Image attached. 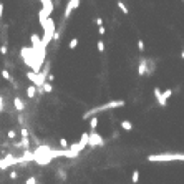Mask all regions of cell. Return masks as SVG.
I'll list each match as a JSON object with an SVG mask.
<instances>
[{"label":"cell","mask_w":184,"mask_h":184,"mask_svg":"<svg viewBox=\"0 0 184 184\" xmlns=\"http://www.w3.org/2000/svg\"><path fill=\"white\" fill-rule=\"evenodd\" d=\"M119 106H124V101L123 100H113V101H106V103H103V105L100 106H95V108H91V110H88L85 114H83V119H90V118H93L96 116L98 113L101 111H108V110H114V108H119Z\"/></svg>","instance_id":"cell-1"},{"label":"cell","mask_w":184,"mask_h":184,"mask_svg":"<svg viewBox=\"0 0 184 184\" xmlns=\"http://www.w3.org/2000/svg\"><path fill=\"white\" fill-rule=\"evenodd\" d=\"M149 163H168V161H184L182 153H161L148 156Z\"/></svg>","instance_id":"cell-2"},{"label":"cell","mask_w":184,"mask_h":184,"mask_svg":"<svg viewBox=\"0 0 184 184\" xmlns=\"http://www.w3.org/2000/svg\"><path fill=\"white\" fill-rule=\"evenodd\" d=\"M53 33H55V22H53V18H48L43 24V38H40V47L42 48L47 47L53 40Z\"/></svg>","instance_id":"cell-3"},{"label":"cell","mask_w":184,"mask_h":184,"mask_svg":"<svg viewBox=\"0 0 184 184\" xmlns=\"http://www.w3.org/2000/svg\"><path fill=\"white\" fill-rule=\"evenodd\" d=\"M42 5H43V8L40 10L38 17H40V25L43 27V24L50 18V13L53 12V2H51V0H43Z\"/></svg>","instance_id":"cell-4"},{"label":"cell","mask_w":184,"mask_h":184,"mask_svg":"<svg viewBox=\"0 0 184 184\" xmlns=\"http://www.w3.org/2000/svg\"><path fill=\"white\" fill-rule=\"evenodd\" d=\"M20 163H22L20 158H13L12 154H7L3 159H0V169H7L8 166H12V164H20Z\"/></svg>","instance_id":"cell-5"},{"label":"cell","mask_w":184,"mask_h":184,"mask_svg":"<svg viewBox=\"0 0 184 184\" xmlns=\"http://www.w3.org/2000/svg\"><path fill=\"white\" fill-rule=\"evenodd\" d=\"M105 145V141H103V138L96 133H90V139H88V146L90 148H96V146H103Z\"/></svg>","instance_id":"cell-6"},{"label":"cell","mask_w":184,"mask_h":184,"mask_svg":"<svg viewBox=\"0 0 184 184\" xmlns=\"http://www.w3.org/2000/svg\"><path fill=\"white\" fill-rule=\"evenodd\" d=\"M138 75H139V76L151 75L149 73V61H148V58H141L139 60V65H138Z\"/></svg>","instance_id":"cell-7"},{"label":"cell","mask_w":184,"mask_h":184,"mask_svg":"<svg viewBox=\"0 0 184 184\" xmlns=\"http://www.w3.org/2000/svg\"><path fill=\"white\" fill-rule=\"evenodd\" d=\"M88 139H90V133H86V131H85V133L81 134V138H80V141L76 143V149H78V151H83V149L88 146Z\"/></svg>","instance_id":"cell-8"},{"label":"cell","mask_w":184,"mask_h":184,"mask_svg":"<svg viewBox=\"0 0 184 184\" xmlns=\"http://www.w3.org/2000/svg\"><path fill=\"white\" fill-rule=\"evenodd\" d=\"M153 93H154V96H156V100H158V103H159L161 106H166V105H168V101L163 98V93H161V90L158 88V86L153 90Z\"/></svg>","instance_id":"cell-9"},{"label":"cell","mask_w":184,"mask_h":184,"mask_svg":"<svg viewBox=\"0 0 184 184\" xmlns=\"http://www.w3.org/2000/svg\"><path fill=\"white\" fill-rule=\"evenodd\" d=\"M96 126H98V118H96V116L90 118V133H95Z\"/></svg>","instance_id":"cell-10"},{"label":"cell","mask_w":184,"mask_h":184,"mask_svg":"<svg viewBox=\"0 0 184 184\" xmlns=\"http://www.w3.org/2000/svg\"><path fill=\"white\" fill-rule=\"evenodd\" d=\"M33 50H38L40 48V37L38 35H32V47Z\"/></svg>","instance_id":"cell-11"},{"label":"cell","mask_w":184,"mask_h":184,"mask_svg":"<svg viewBox=\"0 0 184 184\" xmlns=\"http://www.w3.org/2000/svg\"><path fill=\"white\" fill-rule=\"evenodd\" d=\"M13 105H15V108H17V110H18V111H24V110H25V105H24V101H22V100L18 98V96H17V98L13 100Z\"/></svg>","instance_id":"cell-12"},{"label":"cell","mask_w":184,"mask_h":184,"mask_svg":"<svg viewBox=\"0 0 184 184\" xmlns=\"http://www.w3.org/2000/svg\"><path fill=\"white\" fill-rule=\"evenodd\" d=\"M35 95H37V86H28V88H27V96H28V98H35Z\"/></svg>","instance_id":"cell-13"},{"label":"cell","mask_w":184,"mask_h":184,"mask_svg":"<svg viewBox=\"0 0 184 184\" xmlns=\"http://www.w3.org/2000/svg\"><path fill=\"white\" fill-rule=\"evenodd\" d=\"M121 128L124 131H131V129H133V124H131V121H126V119H123V121H121Z\"/></svg>","instance_id":"cell-14"},{"label":"cell","mask_w":184,"mask_h":184,"mask_svg":"<svg viewBox=\"0 0 184 184\" xmlns=\"http://www.w3.org/2000/svg\"><path fill=\"white\" fill-rule=\"evenodd\" d=\"M138 181H139V171H138V169H134V171H133V174H131V182H133V184H136Z\"/></svg>","instance_id":"cell-15"},{"label":"cell","mask_w":184,"mask_h":184,"mask_svg":"<svg viewBox=\"0 0 184 184\" xmlns=\"http://www.w3.org/2000/svg\"><path fill=\"white\" fill-rule=\"evenodd\" d=\"M78 42H80L78 38H71V40H70V43H68V48H70V50H75V48L78 47Z\"/></svg>","instance_id":"cell-16"},{"label":"cell","mask_w":184,"mask_h":184,"mask_svg":"<svg viewBox=\"0 0 184 184\" xmlns=\"http://www.w3.org/2000/svg\"><path fill=\"white\" fill-rule=\"evenodd\" d=\"M118 7H119V10H121V12H123L124 15H128V13H129V10H128V7H126V5H124L123 2H119V0H118Z\"/></svg>","instance_id":"cell-17"},{"label":"cell","mask_w":184,"mask_h":184,"mask_svg":"<svg viewBox=\"0 0 184 184\" xmlns=\"http://www.w3.org/2000/svg\"><path fill=\"white\" fill-rule=\"evenodd\" d=\"M66 5H68V7H70L71 10H75V8L80 7V0H71V2H68Z\"/></svg>","instance_id":"cell-18"},{"label":"cell","mask_w":184,"mask_h":184,"mask_svg":"<svg viewBox=\"0 0 184 184\" xmlns=\"http://www.w3.org/2000/svg\"><path fill=\"white\" fill-rule=\"evenodd\" d=\"M42 90L45 91V93H51V91H53V86H51V83H43Z\"/></svg>","instance_id":"cell-19"},{"label":"cell","mask_w":184,"mask_h":184,"mask_svg":"<svg viewBox=\"0 0 184 184\" xmlns=\"http://www.w3.org/2000/svg\"><path fill=\"white\" fill-rule=\"evenodd\" d=\"M171 95H172V90H171V88H168V90H166L164 93H163V98H164L166 101H168V98H169Z\"/></svg>","instance_id":"cell-20"},{"label":"cell","mask_w":184,"mask_h":184,"mask_svg":"<svg viewBox=\"0 0 184 184\" xmlns=\"http://www.w3.org/2000/svg\"><path fill=\"white\" fill-rule=\"evenodd\" d=\"M2 76H3L5 80H8V81H12V76H10V73H8L7 70H2Z\"/></svg>","instance_id":"cell-21"},{"label":"cell","mask_w":184,"mask_h":184,"mask_svg":"<svg viewBox=\"0 0 184 184\" xmlns=\"http://www.w3.org/2000/svg\"><path fill=\"white\" fill-rule=\"evenodd\" d=\"M71 12H73V10H71V8L66 5V8H65V15H63V17H65V20L68 18V17H70V13H71Z\"/></svg>","instance_id":"cell-22"},{"label":"cell","mask_w":184,"mask_h":184,"mask_svg":"<svg viewBox=\"0 0 184 184\" xmlns=\"http://www.w3.org/2000/svg\"><path fill=\"white\" fill-rule=\"evenodd\" d=\"M138 50L139 51L145 50V42H143V40H138Z\"/></svg>","instance_id":"cell-23"},{"label":"cell","mask_w":184,"mask_h":184,"mask_svg":"<svg viewBox=\"0 0 184 184\" xmlns=\"http://www.w3.org/2000/svg\"><path fill=\"white\" fill-rule=\"evenodd\" d=\"M20 134H22V138H24V139H25V138H28V129H27V128H22Z\"/></svg>","instance_id":"cell-24"},{"label":"cell","mask_w":184,"mask_h":184,"mask_svg":"<svg viewBox=\"0 0 184 184\" xmlns=\"http://www.w3.org/2000/svg\"><path fill=\"white\" fill-rule=\"evenodd\" d=\"M60 145H61V148H68V141L65 138H60Z\"/></svg>","instance_id":"cell-25"},{"label":"cell","mask_w":184,"mask_h":184,"mask_svg":"<svg viewBox=\"0 0 184 184\" xmlns=\"http://www.w3.org/2000/svg\"><path fill=\"white\" fill-rule=\"evenodd\" d=\"M96 47H98V51H101V53L105 51V43H103V42H98V45H96Z\"/></svg>","instance_id":"cell-26"},{"label":"cell","mask_w":184,"mask_h":184,"mask_svg":"<svg viewBox=\"0 0 184 184\" xmlns=\"http://www.w3.org/2000/svg\"><path fill=\"white\" fill-rule=\"evenodd\" d=\"M7 136L10 138V139H15V136H17V133H15V131H13V129H10V131H8V134H7Z\"/></svg>","instance_id":"cell-27"},{"label":"cell","mask_w":184,"mask_h":184,"mask_svg":"<svg viewBox=\"0 0 184 184\" xmlns=\"http://www.w3.org/2000/svg\"><path fill=\"white\" fill-rule=\"evenodd\" d=\"M25 184H37V181H35V177H28Z\"/></svg>","instance_id":"cell-28"},{"label":"cell","mask_w":184,"mask_h":184,"mask_svg":"<svg viewBox=\"0 0 184 184\" xmlns=\"http://www.w3.org/2000/svg\"><path fill=\"white\" fill-rule=\"evenodd\" d=\"M105 32H106L105 27H98V33H100V35H105Z\"/></svg>","instance_id":"cell-29"},{"label":"cell","mask_w":184,"mask_h":184,"mask_svg":"<svg viewBox=\"0 0 184 184\" xmlns=\"http://www.w3.org/2000/svg\"><path fill=\"white\" fill-rule=\"evenodd\" d=\"M60 35H61V33L55 30V33H53V40H60Z\"/></svg>","instance_id":"cell-30"},{"label":"cell","mask_w":184,"mask_h":184,"mask_svg":"<svg viewBox=\"0 0 184 184\" xmlns=\"http://www.w3.org/2000/svg\"><path fill=\"white\" fill-rule=\"evenodd\" d=\"M95 22H96V25H98V27H103V20L100 18V17H98V18H95Z\"/></svg>","instance_id":"cell-31"},{"label":"cell","mask_w":184,"mask_h":184,"mask_svg":"<svg viewBox=\"0 0 184 184\" xmlns=\"http://www.w3.org/2000/svg\"><path fill=\"white\" fill-rule=\"evenodd\" d=\"M0 53H7V47H5V45H2V47H0Z\"/></svg>","instance_id":"cell-32"},{"label":"cell","mask_w":184,"mask_h":184,"mask_svg":"<svg viewBox=\"0 0 184 184\" xmlns=\"http://www.w3.org/2000/svg\"><path fill=\"white\" fill-rule=\"evenodd\" d=\"M10 179H17V172H15V171L10 172Z\"/></svg>","instance_id":"cell-33"},{"label":"cell","mask_w":184,"mask_h":184,"mask_svg":"<svg viewBox=\"0 0 184 184\" xmlns=\"http://www.w3.org/2000/svg\"><path fill=\"white\" fill-rule=\"evenodd\" d=\"M3 110V98H2V95H0V111Z\"/></svg>","instance_id":"cell-34"},{"label":"cell","mask_w":184,"mask_h":184,"mask_svg":"<svg viewBox=\"0 0 184 184\" xmlns=\"http://www.w3.org/2000/svg\"><path fill=\"white\" fill-rule=\"evenodd\" d=\"M2 13H3V5L0 3V20H2Z\"/></svg>","instance_id":"cell-35"},{"label":"cell","mask_w":184,"mask_h":184,"mask_svg":"<svg viewBox=\"0 0 184 184\" xmlns=\"http://www.w3.org/2000/svg\"><path fill=\"white\" fill-rule=\"evenodd\" d=\"M181 56H182V58H184V50H182V53H181Z\"/></svg>","instance_id":"cell-36"}]
</instances>
